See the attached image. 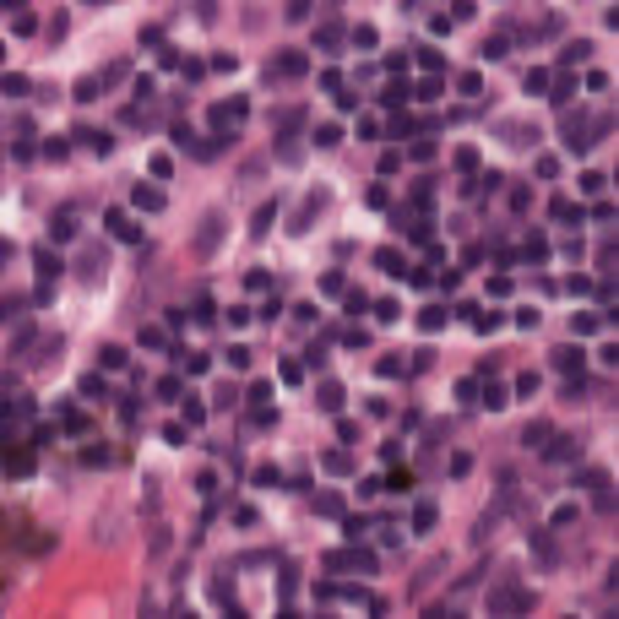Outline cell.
Wrapping results in <instances>:
<instances>
[{
  "label": "cell",
  "mask_w": 619,
  "mask_h": 619,
  "mask_svg": "<svg viewBox=\"0 0 619 619\" xmlns=\"http://www.w3.org/2000/svg\"><path fill=\"white\" fill-rule=\"evenodd\" d=\"M71 98H81V103H92V98H98V77H81L77 87H71Z\"/></svg>",
  "instance_id": "cell-37"
},
{
  "label": "cell",
  "mask_w": 619,
  "mask_h": 619,
  "mask_svg": "<svg viewBox=\"0 0 619 619\" xmlns=\"http://www.w3.org/2000/svg\"><path fill=\"white\" fill-rule=\"evenodd\" d=\"M522 87H527V92H548V71H527Z\"/></svg>",
  "instance_id": "cell-46"
},
{
  "label": "cell",
  "mask_w": 619,
  "mask_h": 619,
  "mask_svg": "<svg viewBox=\"0 0 619 619\" xmlns=\"http://www.w3.org/2000/svg\"><path fill=\"white\" fill-rule=\"evenodd\" d=\"M277 71H288V77H299V71H310V60H305V55H294V49H288V55H283V60L272 66V77H277Z\"/></svg>",
  "instance_id": "cell-21"
},
{
  "label": "cell",
  "mask_w": 619,
  "mask_h": 619,
  "mask_svg": "<svg viewBox=\"0 0 619 619\" xmlns=\"http://www.w3.org/2000/svg\"><path fill=\"white\" fill-rule=\"evenodd\" d=\"M598 326H603V315H592V310H587V315H576V320H570V331H576V337H592V331H598Z\"/></svg>",
  "instance_id": "cell-26"
},
{
  "label": "cell",
  "mask_w": 619,
  "mask_h": 619,
  "mask_svg": "<svg viewBox=\"0 0 619 619\" xmlns=\"http://www.w3.org/2000/svg\"><path fill=\"white\" fill-rule=\"evenodd\" d=\"M413 98H418V103H435V98H440V77H424L413 87Z\"/></svg>",
  "instance_id": "cell-28"
},
{
  "label": "cell",
  "mask_w": 619,
  "mask_h": 619,
  "mask_svg": "<svg viewBox=\"0 0 619 619\" xmlns=\"http://www.w3.org/2000/svg\"><path fill=\"white\" fill-rule=\"evenodd\" d=\"M131 207H136V212H163V190H157V185H136V190H131Z\"/></svg>",
  "instance_id": "cell-8"
},
{
  "label": "cell",
  "mask_w": 619,
  "mask_h": 619,
  "mask_svg": "<svg viewBox=\"0 0 619 619\" xmlns=\"http://www.w3.org/2000/svg\"><path fill=\"white\" fill-rule=\"evenodd\" d=\"M522 255H527V261H543V255H548V239H543V233H527V244H522Z\"/></svg>",
  "instance_id": "cell-30"
},
{
  "label": "cell",
  "mask_w": 619,
  "mask_h": 619,
  "mask_svg": "<svg viewBox=\"0 0 619 619\" xmlns=\"http://www.w3.org/2000/svg\"><path fill=\"white\" fill-rule=\"evenodd\" d=\"M337 44H342V33H337V27H320V33H315V49H326V55H337Z\"/></svg>",
  "instance_id": "cell-31"
},
{
  "label": "cell",
  "mask_w": 619,
  "mask_h": 619,
  "mask_svg": "<svg viewBox=\"0 0 619 619\" xmlns=\"http://www.w3.org/2000/svg\"><path fill=\"white\" fill-rule=\"evenodd\" d=\"M598 483H609V478H603V472H598V467H587V472H581V478H576V489H598Z\"/></svg>",
  "instance_id": "cell-52"
},
{
  "label": "cell",
  "mask_w": 619,
  "mask_h": 619,
  "mask_svg": "<svg viewBox=\"0 0 619 619\" xmlns=\"http://www.w3.org/2000/svg\"><path fill=\"white\" fill-rule=\"evenodd\" d=\"M478 402H483V407H489V413H500V407H505V402H511V391H505V386H494V381H489V386H483V396H478Z\"/></svg>",
  "instance_id": "cell-20"
},
{
  "label": "cell",
  "mask_w": 619,
  "mask_h": 619,
  "mask_svg": "<svg viewBox=\"0 0 619 619\" xmlns=\"http://www.w3.org/2000/svg\"><path fill=\"white\" fill-rule=\"evenodd\" d=\"M446 326V310L435 305V310H418V331H440Z\"/></svg>",
  "instance_id": "cell-27"
},
{
  "label": "cell",
  "mask_w": 619,
  "mask_h": 619,
  "mask_svg": "<svg viewBox=\"0 0 619 619\" xmlns=\"http://www.w3.org/2000/svg\"><path fill=\"white\" fill-rule=\"evenodd\" d=\"M5 98H27V77H22V71L5 77Z\"/></svg>",
  "instance_id": "cell-40"
},
{
  "label": "cell",
  "mask_w": 619,
  "mask_h": 619,
  "mask_svg": "<svg viewBox=\"0 0 619 619\" xmlns=\"http://www.w3.org/2000/svg\"><path fill=\"white\" fill-rule=\"evenodd\" d=\"M337 142H342L337 125H320V131H315V147H337Z\"/></svg>",
  "instance_id": "cell-44"
},
{
  "label": "cell",
  "mask_w": 619,
  "mask_h": 619,
  "mask_svg": "<svg viewBox=\"0 0 619 619\" xmlns=\"http://www.w3.org/2000/svg\"><path fill=\"white\" fill-rule=\"evenodd\" d=\"M587 55H592V44H587V38H576V44H565V49H559V66L570 71V66H581Z\"/></svg>",
  "instance_id": "cell-17"
},
{
  "label": "cell",
  "mask_w": 619,
  "mask_h": 619,
  "mask_svg": "<svg viewBox=\"0 0 619 619\" xmlns=\"http://www.w3.org/2000/svg\"><path fill=\"white\" fill-rule=\"evenodd\" d=\"M320 288H326V294H348V277H342V272H326Z\"/></svg>",
  "instance_id": "cell-45"
},
{
  "label": "cell",
  "mask_w": 619,
  "mask_h": 619,
  "mask_svg": "<svg viewBox=\"0 0 619 619\" xmlns=\"http://www.w3.org/2000/svg\"><path fill=\"white\" fill-rule=\"evenodd\" d=\"M467 472H472V457H467V451H462V457H451V478H467Z\"/></svg>",
  "instance_id": "cell-57"
},
{
  "label": "cell",
  "mask_w": 619,
  "mask_h": 619,
  "mask_svg": "<svg viewBox=\"0 0 619 619\" xmlns=\"http://www.w3.org/2000/svg\"><path fill=\"white\" fill-rule=\"evenodd\" d=\"M103 223H109V233H114V239H125V244H136V239H142V223H131L120 207H109V212H103Z\"/></svg>",
  "instance_id": "cell-3"
},
{
  "label": "cell",
  "mask_w": 619,
  "mask_h": 619,
  "mask_svg": "<svg viewBox=\"0 0 619 619\" xmlns=\"http://www.w3.org/2000/svg\"><path fill=\"white\" fill-rule=\"evenodd\" d=\"M527 543L538 548V559H543V565H554V559H559V554H554V538H548V527H533V533H527Z\"/></svg>",
  "instance_id": "cell-14"
},
{
  "label": "cell",
  "mask_w": 619,
  "mask_h": 619,
  "mask_svg": "<svg viewBox=\"0 0 619 619\" xmlns=\"http://www.w3.org/2000/svg\"><path fill=\"white\" fill-rule=\"evenodd\" d=\"M255 483H261V489H266V483H283V472H277L272 462H261V467H255Z\"/></svg>",
  "instance_id": "cell-48"
},
{
  "label": "cell",
  "mask_w": 619,
  "mask_h": 619,
  "mask_svg": "<svg viewBox=\"0 0 619 619\" xmlns=\"http://www.w3.org/2000/svg\"><path fill=\"white\" fill-rule=\"evenodd\" d=\"M77 212H71V207H60V212H55V218H49V239H55V244H66V239H77Z\"/></svg>",
  "instance_id": "cell-5"
},
{
  "label": "cell",
  "mask_w": 619,
  "mask_h": 619,
  "mask_svg": "<svg viewBox=\"0 0 619 619\" xmlns=\"http://www.w3.org/2000/svg\"><path fill=\"white\" fill-rule=\"evenodd\" d=\"M71 136H77L81 147H92V153H98V157H103V153H114V136H103V131H92V125H77Z\"/></svg>",
  "instance_id": "cell-7"
},
{
  "label": "cell",
  "mask_w": 619,
  "mask_h": 619,
  "mask_svg": "<svg viewBox=\"0 0 619 619\" xmlns=\"http://www.w3.org/2000/svg\"><path fill=\"white\" fill-rule=\"evenodd\" d=\"M559 142H565V153H570V157H581V153H587V147H592V142L581 136V125H570V120H565V131H559Z\"/></svg>",
  "instance_id": "cell-13"
},
{
  "label": "cell",
  "mask_w": 619,
  "mask_h": 619,
  "mask_svg": "<svg viewBox=\"0 0 619 619\" xmlns=\"http://www.w3.org/2000/svg\"><path fill=\"white\" fill-rule=\"evenodd\" d=\"M364 527H375V522H364V516H348V522H342V533H348V543H359V538H364Z\"/></svg>",
  "instance_id": "cell-39"
},
{
  "label": "cell",
  "mask_w": 619,
  "mask_h": 619,
  "mask_svg": "<svg viewBox=\"0 0 619 619\" xmlns=\"http://www.w3.org/2000/svg\"><path fill=\"white\" fill-rule=\"evenodd\" d=\"M207 364H212L207 353H190V359H185V370H190V375H207Z\"/></svg>",
  "instance_id": "cell-56"
},
{
  "label": "cell",
  "mask_w": 619,
  "mask_h": 619,
  "mask_svg": "<svg viewBox=\"0 0 619 619\" xmlns=\"http://www.w3.org/2000/svg\"><path fill=\"white\" fill-rule=\"evenodd\" d=\"M603 185H609V174H598V168H587V174H581V190H587V196H598Z\"/></svg>",
  "instance_id": "cell-38"
},
{
  "label": "cell",
  "mask_w": 619,
  "mask_h": 619,
  "mask_svg": "<svg viewBox=\"0 0 619 619\" xmlns=\"http://www.w3.org/2000/svg\"><path fill=\"white\" fill-rule=\"evenodd\" d=\"M375 375H381V381H391V375L402 381V375H407V364H402V359H381V364H375Z\"/></svg>",
  "instance_id": "cell-35"
},
{
  "label": "cell",
  "mask_w": 619,
  "mask_h": 619,
  "mask_svg": "<svg viewBox=\"0 0 619 619\" xmlns=\"http://www.w3.org/2000/svg\"><path fill=\"white\" fill-rule=\"evenodd\" d=\"M5 472H11V478H27V472H33V457H27V451H11V457H5Z\"/></svg>",
  "instance_id": "cell-23"
},
{
  "label": "cell",
  "mask_w": 619,
  "mask_h": 619,
  "mask_svg": "<svg viewBox=\"0 0 619 619\" xmlns=\"http://www.w3.org/2000/svg\"><path fill=\"white\" fill-rule=\"evenodd\" d=\"M98 364H103V370H125V348H120V342H103V348H98Z\"/></svg>",
  "instance_id": "cell-19"
},
{
  "label": "cell",
  "mask_w": 619,
  "mask_h": 619,
  "mask_svg": "<svg viewBox=\"0 0 619 619\" xmlns=\"http://www.w3.org/2000/svg\"><path fill=\"white\" fill-rule=\"evenodd\" d=\"M370 310H375V320H396V310H402V305H396V299H375Z\"/></svg>",
  "instance_id": "cell-47"
},
{
  "label": "cell",
  "mask_w": 619,
  "mask_h": 619,
  "mask_svg": "<svg viewBox=\"0 0 619 619\" xmlns=\"http://www.w3.org/2000/svg\"><path fill=\"white\" fill-rule=\"evenodd\" d=\"M81 396H103V375H81Z\"/></svg>",
  "instance_id": "cell-55"
},
{
  "label": "cell",
  "mask_w": 619,
  "mask_h": 619,
  "mask_svg": "<svg viewBox=\"0 0 619 619\" xmlns=\"http://www.w3.org/2000/svg\"><path fill=\"white\" fill-rule=\"evenodd\" d=\"M435 522H440L435 500H418V505H413V533H435Z\"/></svg>",
  "instance_id": "cell-11"
},
{
  "label": "cell",
  "mask_w": 619,
  "mask_h": 619,
  "mask_svg": "<svg viewBox=\"0 0 619 619\" xmlns=\"http://www.w3.org/2000/svg\"><path fill=\"white\" fill-rule=\"evenodd\" d=\"M478 55H483V60H500V55H511V44L494 33V38H483V44H478Z\"/></svg>",
  "instance_id": "cell-25"
},
{
  "label": "cell",
  "mask_w": 619,
  "mask_h": 619,
  "mask_svg": "<svg viewBox=\"0 0 619 619\" xmlns=\"http://www.w3.org/2000/svg\"><path fill=\"white\" fill-rule=\"evenodd\" d=\"M33 266H38V288H33V299L44 305V299L55 294V283H60V255H55L49 244H38V250H33Z\"/></svg>",
  "instance_id": "cell-1"
},
{
  "label": "cell",
  "mask_w": 619,
  "mask_h": 619,
  "mask_svg": "<svg viewBox=\"0 0 619 619\" xmlns=\"http://www.w3.org/2000/svg\"><path fill=\"white\" fill-rule=\"evenodd\" d=\"M353 44H359V49H370V44H375V27H370V22H359V27H353Z\"/></svg>",
  "instance_id": "cell-50"
},
{
  "label": "cell",
  "mask_w": 619,
  "mask_h": 619,
  "mask_svg": "<svg viewBox=\"0 0 619 619\" xmlns=\"http://www.w3.org/2000/svg\"><path fill=\"white\" fill-rule=\"evenodd\" d=\"M315 402H320L326 413H342V402H348V391L337 386V381H320V391H315Z\"/></svg>",
  "instance_id": "cell-10"
},
{
  "label": "cell",
  "mask_w": 619,
  "mask_h": 619,
  "mask_svg": "<svg viewBox=\"0 0 619 619\" xmlns=\"http://www.w3.org/2000/svg\"><path fill=\"white\" fill-rule=\"evenodd\" d=\"M522 440H527V446H543V440H548V424H543V418H538V424H527Z\"/></svg>",
  "instance_id": "cell-43"
},
{
  "label": "cell",
  "mask_w": 619,
  "mask_h": 619,
  "mask_svg": "<svg viewBox=\"0 0 619 619\" xmlns=\"http://www.w3.org/2000/svg\"><path fill=\"white\" fill-rule=\"evenodd\" d=\"M272 218H277V207H272V201H266V207H261V212H255V233H266V229H272Z\"/></svg>",
  "instance_id": "cell-54"
},
{
  "label": "cell",
  "mask_w": 619,
  "mask_h": 619,
  "mask_svg": "<svg viewBox=\"0 0 619 619\" xmlns=\"http://www.w3.org/2000/svg\"><path fill=\"white\" fill-rule=\"evenodd\" d=\"M533 391H538V370H522L516 375V396H533Z\"/></svg>",
  "instance_id": "cell-41"
},
{
  "label": "cell",
  "mask_w": 619,
  "mask_h": 619,
  "mask_svg": "<svg viewBox=\"0 0 619 619\" xmlns=\"http://www.w3.org/2000/svg\"><path fill=\"white\" fill-rule=\"evenodd\" d=\"M548 462H576L581 457V435H554V446H543Z\"/></svg>",
  "instance_id": "cell-4"
},
{
  "label": "cell",
  "mask_w": 619,
  "mask_h": 619,
  "mask_svg": "<svg viewBox=\"0 0 619 619\" xmlns=\"http://www.w3.org/2000/svg\"><path fill=\"white\" fill-rule=\"evenodd\" d=\"M457 168H462V174H478V153H472V147H462V153H457Z\"/></svg>",
  "instance_id": "cell-53"
},
{
  "label": "cell",
  "mask_w": 619,
  "mask_h": 619,
  "mask_svg": "<svg viewBox=\"0 0 619 619\" xmlns=\"http://www.w3.org/2000/svg\"><path fill=\"white\" fill-rule=\"evenodd\" d=\"M153 174H157V179H168V174H174V157H168V153H153Z\"/></svg>",
  "instance_id": "cell-49"
},
{
  "label": "cell",
  "mask_w": 619,
  "mask_h": 619,
  "mask_svg": "<svg viewBox=\"0 0 619 619\" xmlns=\"http://www.w3.org/2000/svg\"><path fill=\"white\" fill-rule=\"evenodd\" d=\"M337 440H348V446H353V440H359V424H353V418H337Z\"/></svg>",
  "instance_id": "cell-51"
},
{
  "label": "cell",
  "mask_w": 619,
  "mask_h": 619,
  "mask_svg": "<svg viewBox=\"0 0 619 619\" xmlns=\"http://www.w3.org/2000/svg\"><path fill=\"white\" fill-rule=\"evenodd\" d=\"M277 375H283L288 386H299V381H305V364H299V359H283V364H277Z\"/></svg>",
  "instance_id": "cell-33"
},
{
  "label": "cell",
  "mask_w": 619,
  "mask_h": 619,
  "mask_svg": "<svg viewBox=\"0 0 619 619\" xmlns=\"http://www.w3.org/2000/svg\"><path fill=\"white\" fill-rule=\"evenodd\" d=\"M381 489H391V494H407V489H413V472H407V467H391L386 478H381Z\"/></svg>",
  "instance_id": "cell-18"
},
{
  "label": "cell",
  "mask_w": 619,
  "mask_h": 619,
  "mask_svg": "<svg viewBox=\"0 0 619 619\" xmlns=\"http://www.w3.org/2000/svg\"><path fill=\"white\" fill-rule=\"evenodd\" d=\"M315 511L320 516H342V494H315Z\"/></svg>",
  "instance_id": "cell-34"
},
{
  "label": "cell",
  "mask_w": 619,
  "mask_h": 619,
  "mask_svg": "<svg viewBox=\"0 0 619 619\" xmlns=\"http://www.w3.org/2000/svg\"><path fill=\"white\" fill-rule=\"evenodd\" d=\"M581 364H587V353H581V348H570V342H565V348H554V370L581 375Z\"/></svg>",
  "instance_id": "cell-9"
},
{
  "label": "cell",
  "mask_w": 619,
  "mask_h": 619,
  "mask_svg": "<svg viewBox=\"0 0 619 619\" xmlns=\"http://www.w3.org/2000/svg\"><path fill=\"white\" fill-rule=\"evenodd\" d=\"M157 396H163V402H179V396H185V391H179V375H163V381H157Z\"/></svg>",
  "instance_id": "cell-36"
},
{
  "label": "cell",
  "mask_w": 619,
  "mask_h": 619,
  "mask_svg": "<svg viewBox=\"0 0 619 619\" xmlns=\"http://www.w3.org/2000/svg\"><path fill=\"white\" fill-rule=\"evenodd\" d=\"M407 98H413V92H407V87H402V81H391L386 92H381V103H386V109H402V103H407Z\"/></svg>",
  "instance_id": "cell-29"
},
{
  "label": "cell",
  "mask_w": 619,
  "mask_h": 619,
  "mask_svg": "<svg viewBox=\"0 0 619 619\" xmlns=\"http://www.w3.org/2000/svg\"><path fill=\"white\" fill-rule=\"evenodd\" d=\"M548 212H554V218H559V223H570V229H576V223H581V218H587V212H581V207H576V201H565V196H554V201H548Z\"/></svg>",
  "instance_id": "cell-12"
},
{
  "label": "cell",
  "mask_w": 619,
  "mask_h": 619,
  "mask_svg": "<svg viewBox=\"0 0 619 619\" xmlns=\"http://www.w3.org/2000/svg\"><path fill=\"white\" fill-rule=\"evenodd\" d=\"M11 33H16V38L38 33V16H33V11H16V16H11Z\"/></svg>",
  "instance_id": "cell-24"
},
{
  "label": "cell",
  "mask_w": 619,
  "mask_h": 619,
  "mask_svg": "<svg viewBox=\"0 0 619 619\" xmlns=\"http://www.w3.org/2000/svg\"><path fill=\"white\" fill-rule=\"evenodd\" d=\"M375 266H381L386 277H407V261H402L396 250H375Z\"/></svg>",
  "instance_id": "cell-15"
},
{
  "label": "cell",
  "mask_w": 619,
  "mask_h": 619,
  "mask_svg": "<svg viewBox=\"0 0 619 619\" xmlns=\"http://www.w3.org/2000/svg\"><path fill=\"white\" fill-rule=\"evenodd\" d=\"M218 244V218H207V229H201V250H212Z\"/></svg>",
  "instance_id": "cell-58"
},
{
  "label": "cell",
  "mask_w": 619,
  "mask_h": 619,
  "mask_svg": "<svg viewBox=\"0 0 619 619\" xmlns=\"http://www.w3.org/2000/svg\"><path fill=\"white\" fill-rule=\"evenodd\" d=\"M342 310H348V315H359V310H370V299H364L359 288H348V294H342Z\"/></svg>",
  "instance_id": "cell-42"
},
{
  "label": "cell",
  "mask_w": 619,
  "mask_h": 619,
  "mask_svg": "<svg viewBox=\"0 0 619 619\" xmlns=\"http://www.w3.org/2000/svg\"><path fill=\"white\" fill-rule=\"evenodd\" d=\"M516 609H533V592L527 587H500L489 598V614H516Z\"/></svg>",
  "instance_id": "cell-2"
},
{
  "label": "cell",
  "mask_w": 619,
  "mask_h": 619,
  "mask_svg": "<svg viewBox=\"0 0 619 619\" xmlns=\"http://www.w3.org/2000/svg\"><path fill=\"white\" fill-rule=\"evenodd\" d=\"M576 87H581V81L570 77V71H559V77L548 81V92H543V98H548V103H559V109H565V103H570V98H576Z\"/></svg>",
  "instance_id": "cell-6"
},
{
  "label": "cell",
  "mask_w": 619,
  "mask_h": 619,
  "mask_svg": "<svg viewBox=\"0 0 619 619\" xmlns=\"http://www.w3.org/2000/svg\"><path fill=\"white\" fill-rule=\"evenodd\" d=\"M223 359H229V370H250V359H255V353H250L244 342H233V348H223Z\"/></svg>",
  "instance_id": "cell-22"
},
{
  "label": "cell",
  "mask_w": 619,
  "mask_h": 619,
  "mask_svg": "<svg viewBox=\"0 0 619 619\" xmlns=\"http://www.w3.org/2000/svg\"><path fill=\"white\" fill-rule=\"evenodd\" d=\"M418 66H424L429 77H440V71H446V60H440V49H418Z\"/></svg>",
  "instance_id": "cell-32"
},
{
  "label": "cell",
  "mask_w": 619,
  "mask_h": 619,
  "mask_svg": "<svg viewBox=\"0 0 619 619\" xmlns=\"http://www.w3.org/2000/svg\"><path fill=\"white\" fill-rule=\"evenodd\" d=\"M320 467H326L331 478H348V472H353V457H348V451H326V457H320Z\"/></svg>",
  "instance_id": "cell-16"
}]
</instances>
